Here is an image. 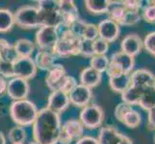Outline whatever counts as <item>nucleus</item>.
I'll use <instances>...</instances> for the list:
<instances>
[{"instance_id": "20", "label": "nucleus", "mask_w": 155, "mask_h": 144, "mask_svg": "<svg viewBox=\"0 0 155 144\" xmlns=\"http://www.w3.org/2000/svg\"><path fill=\"white\" fill-rule=\"evenodd\" d=\"M56 56L53 54L52 51L49 50H39L36 54L34 59L35 65L37 68H40L41 70L48 71L49 69L55 65Z\"/></svg>"}, {"instance_id": "33", "label": "nucleus", "mask_w": 155, "mask_h": 144, "mask_svg": "<svg viewBox=\"0 0 155 144\" xmlns=\"http://www.w3.org/2000/svg\"><path fill=\"white\" fill-rule=\"evenodd\" d=\"M147 4H143V18L147 22L154 23L155 22V2L147 1Z\"/></svg>"}, {"instance_id": "30", "label": "nucleus", "mask_w": 155, "mask_h": 144, "mask_svg": "<svg viewBox=\"0 0 155 144\" xmlns=\"http://www.w3.org/2000/svg\"><path fill=\"white\" fill-rule=\"evenodd\" d=\"M18 58L15 52L14 45H12L5 39H0V59L14 62Z\"/></svg>"}, {"instance_id": "51", "label": "nucleus", "mask_w": 155, "mask_h": 144, "mask_svg": "<svg viewBox=\"0 0 155 144\" xmlns=\"http://www.w3.org/2000/svg\"><path fill=\"white\" fill-rule=\"evenodd\" d=\"M152 88H155V76H154V80H153V84H152Z\"/></svg>"}, {"instance_id": "39", "label": "nucleus", "mask_w": 155, "mask_h": 144, "mask_svg": "<svg viewBox=\"0 0 155 144\" xmlns=\"http://www.w3.org/2000/svg\"><path fill=\"white\" fill-rule=\"evenodd\" d=\"M141 19L140 12H136V11H128L126 12L125 18L122 21L121 25H134L138 23Z\"/></svg>"}, {"instance_id": "49", "label": "nucleus", "mask_w": 155, "mask_h": 144, "mask_svg": "<svg viewBox=\"0 0 155 144\" xmlns=\"http://www.w3.org/2000/svg\"><path fill=\"white\" fill-rule=\"evenodd\" d=\"M0 144H7L6 136L2 132H0Z\"/></svg>"}, {"instance_id": "43", "label": "nucleus", "mask_w": 155, "mask_h": 144, "mask_svg": "<svg viewBox=\"0 0 155 144\" xmlns=\"http://www.w3.org/2000/svg\"><path fill=\"white\" fill-rule=\"evenodd\" d=\"M77 85L78 84H77L76 79L74 78V77H72V76L68 75L67 80H66V82H65V85H64V87H63V88L61 90L68 95V93L71 92V90L77 86Z\"/></svg>"}, {"instance_id": "46", "label": "nucleus", "mask_w": 155, "mask_h": 144, "mask_svg": "<svg viewBox=\"0 0 155 144\" xmlns=\"http://www.w3.org/2000/svg\"><path fill=\"white\" fill-rule=\"evenodd\" d=\"M147 127L150 130H155V108L150 110H148Z\"/></svg>"}, {"instance_id": "19", "label": "nucleus", "mask_w": 155, "mask_h": 144, "mask_svg": "<svg viewBox=\"0 0 155 144\" xmlns=\"http://www.w3.org/2000/svg\"><path fill=\"white\" fill-rule=\"evenodd\" d=\"M102 79V73L97 71L92 67H86L80 73V83L90 88L97 87Z\"/></svg>"}, {"instance_id": "38", "label": "nucleus", "mask_w": 155, "mask_h": 144, "mask_svg": "<svg viewBox=\"0 0 155 144\" xmlns=\"http://www.w3.org/2000/svg\"><path fill=\"white\" fill-rule=\"evenodd\" d=\"M80 55L87 58H92L94 56V41L93 40H88L82 39V43H81V52Z\"/></svg>"}, {"instance_id": "45", "label": "nucleus", "mask_w": 155, "mask_h": 144, "mask_svg": "<svg viewBox=\"0 0 155 144\" xmlns=\"http://www.w3.org/2000/svg\"><path fill=\"white\" fill-rule=\"evenodd\" d=\"M75 144H98L97 138L90 136H83L80 139L76 141Z\"/></svg>"}, {"instance_id": "47", "label": "nucleus", "mask_w": 155, "mask_h": 144, "mask_svg": "<svg viewBox=\"0 0 155 144\" xmlns=\"http://www.w3.org/2000/svg\"><path fill=\"white\" fill-rule=\"evenodd\" d=\"M7 87H8V81L6 78L0 76V97L7 92Z\"/></svg>"}, {"instance_id": "52", "label": "nucleus", "mask_w": 155, "mask_h": 144, "mask_svg": "<svg viewBox=\"0 0 155 144\" xmlns=\"http://www.w3.org/2000/svg\"><path fill=\"white\" fill-rule=\"evenodd\" d=\"M151 55H152V56H154V58H155V48H154V50L152 51V53H151Z\"/></svg>"}, {"instance_id": "2", "label": "nucleus", "mask_w": 155, "mask_h": 144, "mask_svg": "<svg viewBox=\"0 0 155 144\" xmlns=\"http://www.w3.org/2000/svg\"><path fill=\"white\" fill-rule=\"evenodd\" d=\"M38 114L39 110L37 109L36 105L27 99L14 101L10 106L11 118L20 127L33 125Z\"/></svg>"}, {"instance_id": "18", "label": "nucleus", "mask_w": 155, "mask_h": 144, "mask_svg": "<svg viewBox=\"0 0 155 144\" xmlns=\"http://www.w3.org/2000/svg\"><path fill=\"white\" fill-rule=\"evenodd\" d=\"M130 78H131V85L147 88L149 87H152L154 75L151 71H149L145 68H142V69H138V70L130 74Z\"/></svg>"}, {"instance_id": "28", "label": "nucleus", "mask_w": 155, "mask_h": 144, "mask_svg": "<svg viewBox=\"0 0 155 144\" xmlns=\"http://www.w3.org/2000/svg\"><path fill=\"white\" fill-rule=\"evenodd\" d=\"M141 108L146 110H150L155 108V88L152 87L147 88L139 102Z\"/></svg>"}, {"instance_id": "4", "label": "nucleus", "mask_w": 155, "mask_h": 144, "mask_svg": "<svg viewBox=\"0 0 155 144\" xmlns=\"http://www.w3.org/2000/svg\"><path fill=\"white\" fill-rule=\"evenodd\" d=\"M15 24L22 29L40 28V11L38 7L25 5L14 14Z\"/></svg>"}, {"instance_id": "35", "label": "nucleus", "mask_w": 155, "mask_h": 144, "mask_svg": "<svg viewBox=\"0 0 155 144\" xmlns=\"http://www.w3.org/2000/svg\"><path fill=\"white\" fill-rule=\"evenodd\" d=\"M109 50V43L106 40L97 38L94 40V55L104 56Z\"/></svg>"}, {"instance_id": "34", "label": "nucleus", "mask_w": 155, "mask_h": 144, "mask_svg": "<svg viewBox=\"0 0 155 144\" xmlns=\"http://www.w3.org/2000/svg\"><path fill=\"white\" fill-rule=\"evenodd\" d=\"M0 76L4 78H14V62L0 59Z\"/></svg>"}, {"instance_id": "41", "label": "nucleus", "mask_w": 155, "mask_h": 144, "mask_svg": "<svg viewBox=\"0 0 155 144\" xmlns=\"http://www.w3.org/2000/svg\"><path fill=\"white\" fill-rule=\"evenodd\" d=\"M143 47L147 50V52L151 54L155 48V32H151L146 37L145 40L143 41Z\"/></svg>"}, {"instance_id": "22", "label": "nucleus", "mask_w": 155, "mask_h": 144, "mask_svg": "<svg viewBox=\"0 0 155 144\" xmlns=\"http://www.w3.org/2000/svg\"><path fill=\"white\" fill-rule=\"evenodd\" d=\"M110 88L116 92L122 93L131 86V78L129 73H121L120 75L109 78Z\"/></svg>"}, {"instance_id": "11", "label": "nucleus", "mask_w": 155, "mask_h": 144, "mask_svg": "<svg viewBox=\"0 0 155 144\" xmlns=\"http://www.w3.org/2000/svg\"><path fill=\"white\" fill-rule=\"evenodd\" d=\"M37 68L34 60L30 58H17L14 61L15 77H18L24 80L34 78L37 74Z\"/></svg>"}, {"instance_id": "13", "label": "nucleus", "mask_w": 155, "mask_h": 144, "mask_svg": "<svg viewBox=\"0 0 155 144\" xmlns=\"http://www.w3.org/2000/svg\"><path fill=\"white\" fill-rule=\"evenodd\" d=\"M98 29V38L106 40L107 42L115 41L120 34V25L116 23L115 21L109 18L102 20L97 25Z\"/></svg>"}, {"instance_id": "29", "label": "nucleus", "mask_w": 155, "mask_h": 144, "mask_svg": "<svg viewBox=\"0 0 155 144\" xmlns=\"http://www.w3.org/2000/svg\"><path fill=\"white\" fill-rule=\"evenodd\" d=\"M8 138L12 144H24L27 138V133L23 127L15 126L9 131Z\"/></svg>"}, {"instance_id": "15", "label": "nucleus", "mask_w": 155, "mask_h": 144, "mask_svg": "<svg viewBox=\"0 0 155 144\" xmlns=\"http://www.w3.org/2000/svg\"><path fill=\"white\" fill-rule=\"evenodd\" d=\"M40 11V27L42 26H49L59 29L62 26V17L59 9L44 10L39 9Z\"/></svg>"}, {"instance_id": "12", "label": "nucleus", "mask_w": 155, "mask_h": 144, "mask_svg": "<svg viewBox=\"0 0 155 144\" xmlns=\"http://www.w3.org/2000/svg\"><path fill=\"white\" fill-rule=\"evenodd\" d=\"M68 98L71 104L84 108L90 104L91 100L93 98L92 88L86 86H83L81 84H78L71 92L68 93Z\"/></svg>"}, {"instance_id": "53", "label": "nucleus", "mask_w": 155, "mask_h": 144, "mask_svg": "<svg viewBox=\"0 0 155 144\" xmlns=\"http://www.w3.org/2000/svg\"><path fill=\"white\" fill-rule=\"evenodd\" d=\"M154 143H155V136H154Z\"/></svg>"}, {"instance_id": "31", "label": "nucleus", "mask_w": 155, "mask_h": 144, "mask_svg": "<svg viewBox=\"0 0 155 144\" xmlns=\"http://www.w3.org/2000/svg\"><path fill=\"white\" fill-rule=\"evenodd\" d=\"M109 63H110V60L106 55L104 56L94 55L90 60V67L95 69V70L100 73H103L106 72Z\"/></svg>"}, {"instance_id": "9", "label": "nucleus", "mask_w": 155, "mask_h": 144, "mask_svg": "<svg viewBox=\"0 0 155 144\" xmlns=\"http://www.w3.org/2000/svg\"><path fill=\"white\" fill-rule=\"evenodd\" d=\"M30 92V85L27 80L14 77L8 82L7 94L14 101L27 99Z\"/></svg>"}, {"instance_id": "40", "label": "nucleus", "mask_w": 155, "mask_h": 144, "mask_svg": "<svg viewBox=\"0 0 155 144\" xmlns=\"http://www.w3.org/2000/svg\"><path fill=\"white\" fill-rule=\"evenodd\" d=\"M86 25H87V22H85V21L82 20V19H78L76 22L68 30H71L74 35H76L77 37H79V38L82 39V36H83V33H84V30H85V27H86Z\"/></svg>"}, {"instance_id": "16", "label": "nucleus", "mask_w": 155, "mask_h": 144, "mask_svg": "<svg viewBox=\"0 0 155 144\" xmlns=\"http://www.w3.org/2000/svg\"><path fill=\"white\" fill-rule=\"evenodd\" d=\"M143 46V44L142 39L136 34L127 35L125 38L122 40L121 44H120L122 52L134 58L141 52Z\"/></svg>"}, {"instance_id": "42", "label": "nucleus", "mask_w": 155, "mask_h": 144, "mask_svg": "<svg viewBox=\"0 0 155 144\" xmlns=\"http://www.w3.org/2000/svg\"><path fill=\"white\" fill-rule=\"evenodd\" d=\"M122 4L128 11H136L139 12L143 8V1H136V0H125L122 1Z\"/></svg>"}, {"instance_id": "21", "label": "nucleus", "mask_w": 155, "mask_h": 144, "mask_svg": "<svg viewBox=\"0 0 155 144\" xmlns=\"http://www.w3.org/2000/svg\"><path fill=\"white\" fill-rule=\"evenodd\" d=\"M110 62L117 63L124 73H129V74L135 66V58L125 54L122 51L114 53L111 56Z\"/></svg>"}, {"instance_id": "48", "label": "nucleus", "mask_w": 155, "mask_h": 144, "mask_svg": "<svg viewBox=\"0 0 155 144\" xmlns=\"http://www.w3.org/2000/svg\"><path fill=\"white\" fill-rule=\"evenodd\" d=\"M119 144H133V141L131 140L130 137H128L127 136L124 135V136H122L121 140L120 141Z\"/></svg>"}, {"instance_id": "1", "label": "nucleus", "mask_w": 155, "mask_h": 144, "mask_svg": "<svg viewBox=\"0 0 155 144\" xmlns=\"http://www.w3.org/2000/svg\"><path fill=\"white\" fill-rule=\"evenodd\" d=\"M61 128L60 115L45 107L39 110L33 123L34 139L41 144H57L60 138Z\"/></svg>"}, {"instance_id": "6", "label": "nucleus", "mask_w": 155, "mask_h": 144, "mask_svg": "<svg viewBox=\"0 0 155 144\" xmlns=\"http://www.w3.org/2000/svg\"><path fill=\"white\" fill-rule=\"evenodd\" d=\"M84 126L78 119H68L62 125L60 138V144H71L72 141H77L84 134Z\"/></svg>"}, {"instance_id": "8", "label": "nucleus", "mask_w": 155, "mask_h": 144, "mask_svg": "<svg viewBox=\"0 0 155 144\" xmlns=\"http://www.w3.org/2000/svg\"><path fill=\"white\" fill-rule=\"evenodd\" d=\"M66 68L61 63H55L48 71L45 77V84L51 91L61 90L68 78Z\"/></svg>"}, {"instance_id": "26", "label": "nucleus", "mask_w": 155, "mask_h": 144, "mask_svg": "<svg viewBox=\"0 0 155 144\" xmlns=\"http://www.w3.org/2000/svg\"><path fill=\"white\" fill-rule=\"evenodd\" d=\"M84 3L89 12L97 14L108 13L111 5L109 0H86Z\"/></svg>"}, {"instance_id": "7", "label": "nucleus", "mask_w": 155, "mask_h": 144, "mask_svg": "<svg viewBox=\"0 0 155 144\" xmlns=\"http://www.w3.org/2000/svg\"><path fill=\"white\" fill-rule=\"evenodd\" d=\"M36 43L40 50H49L52 51L59 40L58 29L49 26L40 27L36 33Z\"/></svg>"}, {"instance_id": "27", "label": "nucleus", "mask_w": 155, "mask_h": 144, "mask_svg": "<svg viewBox=\"0 0 155 144\" xmlns=\"http://www.w3.org/2000/svg\"><path fill=\"white\" fill-rule=\"evenodd\" d=\"M15 25L14 14L8 9H0V33H7Z\"/></svg>"}, {"instance_id": "5", "label": "nucleus", "mask_w": 155, "mask_h": 144, "mask_svg": "<svg viewBox=\"0 0 155 144\" xmlns=\"http://www.w3.org/2000/svg\"><path fill=\"white\" fill-rule=\"evenodd\" d=\"M80 122L84 128L93 130L100 127L104 120V111L97 104H89L84 107L80 113Z\"/></svg>"}, {"instance_id": "3", "label": "nucleus", "mask_w": 155, "mask_h": 144, "mask_svg": "<svg viewBox=\"0 0 155 144\" xmlns=\"http://www.w3.org/2000/svg\"><path fill=\"white\" fill-rule=\"evenodd\" d=\"M81 38L74 35L71 30H65L59 36V40L53 47L52 52L56 57L60 58L77 56L81 52Z\"/></svg>"}, {"instance_id": "32", "label": "nucleus", "mask_w": 155, "mask_h": 144, "mask_svg": "<svg viewBox=\"0 0 155 144\" xmlns=\"http://www.w3.org/2000/svg\"><path fill=\"white\" fill-rule=\"evenodd\" d=\"M141 121H142L141 114H139L137 110H132L124 116V120H122V123H124L126 127L132 128L133 129V128H136L140 125Z\"/></svg>"}, {"instance_id": "10", "label": "nucleus", "mask_w": 155, "mask_h": 144, "mask_svg": "<svg viewBox=\"0 0 155 144\" xmlns=\"http://www.w3.org/2000/svg\"><path fill=\"white\" fill-rule=\"evenodd\" d=\"M59 11L62 17V26L69 29L79 18L78 8L71 0H61L59 1Z\"/></svg>"}, {"instance_id": "36", "label": "nucleus", "mask_w": 155, "mask_h": 144, "mask_svg": "<svg viewBox=\"0 0 155 144\" xmlns=\"http://www.w3.org/2000/svg\"><path fill=\"white\" fill-rule=\"evenodd\" d=\"M97 38H98L97 25L93 24V23H87L86 27H85V30H84L83 36H82V39L94 41Z\"/></svg>"}, {"instance_id": "23", "label": "nucleus", "mask_w": 155, "mask_h": 144, "mask_svg": "<svg viewBox=\"0 0 155 144\" xmlns=\"http://www.w3.org/2000/svg\"><path fill=\"white\" fill-rule=\"evenodd\" d=\"M145 89L146 88H140V87L134 86V85H131L125 91L121 93V99L124 103L130 105L132 107L134 105H139V102H140Z\"/></svg>"}, {"instance_id": "25", "label": "nucleus", "mask_w": 155, "mask_h": 144, "mask_svg": "<svg viewBox=\"0 0 155 144\" xmlns=\"http://www.w3.org/2000/svg\"><path fill=\"white\" fill-rule=\"evenodd\" d=\"M127 10L124 6V4L119 1H111V5L108 11L109 19L115 21L116 23L119 25H121L122 21H124Z\"/></svg>"}, {"instance_id": "17", "label": "nucleus", "mask_w": 155, "mask_h": 144, "mask_svg": "<svg viewBox=\"0 0 155 144\" xmlns=\"http://www.w3.org/2000/svg\"><path fill=\"white\" fill-rule=\"evenodd\" d=\"M122 136H124V134H121L116 128L106 126L100 129L97 139L98 144H119Z\"/></svg>"}, {"instance_id": "14", "label": "nucleus", "mask_w": 155, "mask_h": 144, "mask_svg": "<svg viewBox=\"0 0 155 144\" xmlns=\"http://www.w3.org/2000/svg\"><path fill=\"white\" fill-rule=\"evenodd\" d=\"M69 104L71 102H69L68 95L62 90H56L50 93L48 101H47V108L60 114L68 109Z\"/></svg>"}, {"instance_id": "37", "label": "nucleus", "mask_w": 155, "mask_h": 144, "mask_svg": "<svg viewBox=\"0 0 155 144\" xmlns=\"http://www.w3.org/2000/svg\"><path fill=\"white\" fill-rule=\"evenodd\" d=\"M133 110V107L130 106V105H128L124 102H122L120 104H119L117 107H116V109H115V116H116V118L122 122V120H124V116L129 113V111H131Z\"/></svg>"}, {"instance_id": "44", "label": "nucleus", "mask_w": 155, "mask_h": 144, "mask_svg": "<svg viewBox=\"0 0 155 144\" xmlns=\"http://www.w3.org/2000/svg\"><path fill=\"white\" fill-rule=\"evenodd\" d=\"M106 73H107V75L109 76V78H110V77H114V76H117V75H120V74L124 73V72L121 70V68L119 66H117V63L110 62L108 67H107Z\"/></svg>"}, {"instance_id": "24", "label": "nucleus", "mask_w": 155, "mask_h": 144, "mask_svg": "<svg viewBox=\"0 0 155 144\" xmlns=\"http://www.w3.org/2000/svg\"><path fill=\"white\" fill-rule=\"evenodd\" d=\"M14 48L18 58H30L34 53L35 45L30 40L19 39L15 41Z\"/></svg>"}, {"instance_id": "50", "label": "nucleus", "mask_w": 155, "mask_h": 144, "mask_svg": "<svg viewBox=\"0 0 155 144\" xmlns=\"http://www.w3.org/2000/svg\"><path fill=\"white\" fill-rule=\"evenodd\" d=\"M29 144H41V143H40V142H38V141H32V142H30Z\"/></svg>"}]
</instances>
